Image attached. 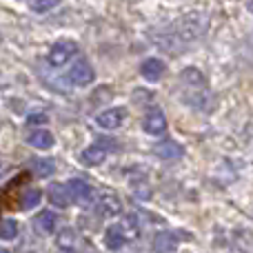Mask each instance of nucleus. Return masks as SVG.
Returning a JSON list of instances; mask_svg holds the SVG:
<instances>
[{"label":"nucleus","mask_w":253,"mask_h":253,"mask_svg":"<svg viewBox=\"0 0 253 253\" xmlns=\"http://www.w3.org/2000/svg\"><path fill=\"white\" fill-rule=\"evenodd\" d=\"M67 78H69V83L74 87H87V84L93 83L96 71H93V67L87 60H76L74 67L69 69V74H67Z\"/></svg>","instance_id":"3"},{"label":"nucleus","mask_w":253,"mask_h":253,"mask_svg":"<svg viewBox=\"0 0 253 253\" xmlns=\"http://www.w3.org/2000/svg\"><path fill=\"white\" fill-rule=\"evenodd\" d=\"M125 120V109L123 107H111V109H105L96 116V123L102 126V129H118Z\"/></svg>","instance_id":"6"},{"label":"nucleus","mask_w":253,"mask_h":253,"mask_svg":"<svg viewBox=\"0 0 253 253\" xmlns=\"http://www.w3.org/2000/svg\"><path fill=\"white\" fill-rule=\"evenodd\" d=\"M184 149L180 147L178 142H173V140H167V142H160L153 147V153L160 158H165V160H173V158H180L182 156Z\"/></svg>","instance_id":"10"},{"label":"nucleus","mask_w":253,"mask_h":253,"mask_svg":"<svg viewBox=\"0 0 253 253\" xmlns=\"http://www.w3.org/2000/svg\"><path fill=\"white\" fill-rule=\"evenodd\" d=\"M153 249L156 251H173L175 240H171V233H158L153 240Z\"/></svg>","instance_id":"18"},{"label":"nucleus","mask_w":253,"mask_h":253,"mask_svg":"<svg viewBox=\"0 0 253 253\" xmlns=\"http://www.w3.org/2000/svg\"><path fill=\"white\" fill-rule=\"evenodd\" d=\"M40 198H42V193H40L38 189H27V191L20 196V209L22 211L34 209V207L40 202Z\"/></svg>","instance_id":"16"},{"label":"nucleus","mask_w":253,"mask_h":253,"mask_svg":"<svg viewBox=\"0 0 253 253\" xmlns=\"http://www.w3.org/2000/svg\"><path fill=\"white\" fill-rule=\"evenodd\" d=\"M56 245H58V249H62V251H74L76 247H78V236H76L74 229H62L56 238Z\"/></svg>","instance_id":"14"},{"label":"nucleus","mask_w":253,"mask_h":253,"mask_svg":"<svg viewBox=\"0 0 253 253\" xmlns=\"http://www.w3.org/2000/svg\"><path fill=\"white\" fill-rule=\"evenodd\" d=\"M0 251H4V249H2V247H0Z\"/></svg>","instance_id":"21"},{"label":"nucleus","mask_w":253,"mask_h":253,"mask_svg":"<svg viewBox=\"0 0 253 253\" xmlns=\"http://www.w3.org/2000/svg\"><path fill=\"white\" fill-rule=\"evenodd\" d=\"M144 133L149 135H162L167 131V118L160 111H151V114L144 118Z\"/></svg>","instance_id":"7"},{"label":"nucleus","mask_w":253,"mask_h":253,"mask_svg":"<svg viewBox=\"0 0 253 253\" xmlns=\"http://www.w3.org/2000/svg\"><path fill=\"white\" fill-rule=\"evenodd\" d=\"M31 169H34L36 175H40V178H49V175L56 173V162L53 160H40V158H34V160L29 162Z\"/></svg>","instance_id":"15"},{"label":"nucleus","mask_w":253,"mask_h":253,"mask_svg":"<svg viewBox=\"0 0 253 253\" xmlns=\"http://www.w3.org/2000/svg\"><path fill=\"white\" fill-rule=\"evenodd\" d=\"M140 71H142V76L147 80H151V83H158V80L162 78V74H165V62H162L160 58H149V60L142 62Z\"/></svg>","instance_id":"8"},{"label":"nucleus","mask_w":253,"mask_h":253,"mask_svg":"<svg viewBox=\"0 0 253 253\" xmlns=\"http://www.w3.org/2000/svg\"><path fill=\"white\" fill-rule=\"evenodd\" d=\"M96 209L102 218H116V215H120V211H123V202H120V198L116 196L114 191H102L100 196H98Z\"/></svg>","instance_id":"5"},{"label":"nucleus","mask_w":253,"mask_h":253,"mask_svg":"<svg viewBox=\"0 0 253 253\" xmlns=\"http://www.w3.org/2000/svg\"><path fill=\"white\" fill-rule=\"evenodd\" d=\"M105 158H107V149H102V147H89L80 153V162L87 167L100 165V162H105Z\"/></svg>","instance_id":"11"},{"label":"nucleus","mask_w":253,"mask_h":253,"mask_svg":"<svg viewBox=\"0 0 253 253\" xmlns=\"http://www.w3.org/2000/svg\"><path fill=\"white\" fill-rule=\"evenodd\" d=\"M18 236L16 220H0V240H13Z\"/></svg>","instance_id":"17"},{"label":"nucleus","mask_w":253,"mask_h":253,"mask_svg":"<svg viewBox=\"0 0 253 253\" xmlns=\"http://www.w3.org/2000/svg\"><path fill=\"white\" fill-rule=\"evenodd\" d=\"M47 114H34V116H29L27 118V125H44L47 123Z\"/></svg>","instance_id":"20"},{"label":"nucleus","mask_w":253,"mask_h":253,"mask_svg":"<svg viewBox=\"0 0 253 253\" xmlns=\"http://www.w3.org/2000/svg\"><path fill=\"white\" fill-rule=\"evenodd\" d=\"M67 191H69V198L71 202H76V205H91L93 198H96V191H93L91 184H87L84 180H69L67 182Z\"/></svg>","instance_id":"2"},{"label":"nucleus","mask_w":253,"mask_h":253,"mask_svg":"<svg viewBox=\"0 0 253 253\" xmlns=\"http://www.w3.org/2000/svg\"><path fill=\"white\" fill-rule=\"evenodd\" d=\"M138 238V222H135V218H125L123 222L114 224V227L107 229L105 233V245L107 249L111 251H118L120 247H125L129 240H135Z\"/></svg>","instance_id":"1"},{"label":"nucleus","mask_w":253,"mask_h":253,"mask_svg":"<svg viewBox=\"0 0 253 253\" xmlns=\"http://www.w3.org/2000/svg\"><path fill=\"white\" fill-rule=\"evenodd\" d=\"M49 200H51V205L60 207V209L69 207L71 198H69V191H67V184H53V187L49 189Z\"/></svg>","instance_id":"12"},{"label":"nucleus","mask_w":253,"mask_h":253,"mask_svg":"<svg viewBox=\"0 0 253 253\" xmlns=\"http://www.w3.org/2000/svg\"><path fill=\"white\" fill-rule=\"evenodd\" d=\"M56 224H58V218L51 211H42V213H38L34 218V229L38 233H51L56 229Z\"/></svg>","instance_id":"9"},{"label":"nucleus","mask_w":253,"mask_h":253,"mask_svg":"<svg viewBox=\"0 0 253 253\" xmlns=\"http://www.w3.org/2000/svg\"><path fill=\"white\" fill-rule=\"evenodd\" d=\"M58 4H60V0H29L31 11H36V13H47L51 9H56Z\"/></svg>","instance_id":"19"},{"label":"nucleus","mask_w":253,"mask_h":253,"mask_svg":"<svg viewBox=\"0 0 253 253\" xmlns=\"http://www.w3.org/2000/svg\"><path fill=\"white\" fill-rule=\"evenodd\" d=\"M29 144H31V147H36V149H51V147H53V135H51V131H47V129L31 131Z\"/></svg>","instance_id":"13"},{"label":"nucleus","mask_w":253,"mask_h":253,"mask_svg":"<svg viewBox=\"0 0 253 253\" xmlns=\"http://www.w3.org/2000/svg\"><path fill=\"white\" fill-rule=\"evenodd\" d=\"M76 53H78V47H76L74 40H58L51 47V51H49V62H51L53 67H62L67 60H71Z\"/></svg>","instance_id":"4"}]
</instances>
